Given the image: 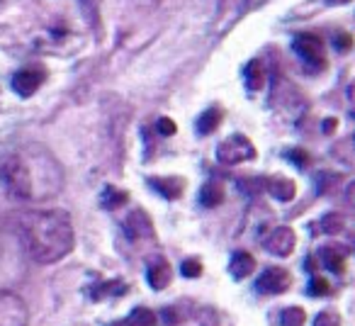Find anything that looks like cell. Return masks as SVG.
I'll list each match as a JSON object with an SVG mask.
<instances>
[{
  "mask_svg": "<svg viewBox=\"0 0 355 326\" xmlns=\"http://www.w3.org/2000/svg\"><path fill=\"white\" fill-rule=\"evenodd\" d=\"M331 292V285L324 280V277H314V280L309 282V295L311 297H324Z\"/></svg>",
  "mask_w": 355,
  "mask_h": 326,
  "instance_id": "24",
  "label": "cell"
},
{
  "mask_svg": "<svg viewBox=\"0 0 355 326\" xmlns=\"http://www.w3.org/2000/svg\"><path fill=\"white\" fill-rule=\"evenodd\" d=\"M243 83H246V90H251V93H258L266 85V69H263V64L258 59L246 64V69H243Z\"/></svg>",
  "mask_w": 355,
  "mask_h": 326,
  "instance_id": "14",
  "label": "cell"
},
{
  "mask_svg": "<svg viewBox=\"0 0 355 326\" xmlns=\"http://www.w3.org/2000/svg\"><path fill=\"white\" fill-rule=\"evenodd\" d=\"M73 224L61 209H42L27 217L25 246L27 253L42 266L56 263L73 248Z\"/></svg>",
  "mask_w": 355,
  "mask_h": 326,
  "instance_id": "1",
  "label": "cell"
},
{
  "mask_svg": "<svg viewBox=\"0 0 355 326\" xmlns=\"http://www.w3.org/2000/svg\"><path fill=\"white\" fill-rule=\"evenodd\" d=\"M217 158L222 163H227V166H236V163H243V161H253V158H256V146H253L246 137H241V134H234V137H229L227 141L219 144Z\"/></svg>",
  "mask_w": 355,
  "mask_h": 326,
  "instance_id": "5",
  "label": "cell"
},
{
  "mask_svg": "<svg viewBox=\"0 0 355 326\" xmlns=\"http://www.w3.org/2000/svg\"><path fill=\"white\" fill-rule=\"evenodd\" d=\"M224 200V190L222 185L217 183H207L202 190H200V203L205 205V207H217V205H222Z\"/></svg>",
  "mask_w": 355,
  "mask_h": 326,
  "instance_id": "20",
  "label": "cell"
},
{
  "mask_svg": "<svg viewBox=\"0 0 355 326\" xmlns=\"http://www.w3.org/2000/svg\"><path fill=\"white\" fill-rule=\"evenodd\" d=\"M290 158L297 166H309V153H306L304 148H295V151L290 153Z\"/></svg>",
  "mask_w": 355,
  "mask_h": 326,
  "instance_id": "28",
  "label": "cell"
},
{
  "mask_svg": "<svg viewBox=\"0 0 355 326\" xmlns=\"http://www.w3.org/2000/svg\"><path fill=\"white\" fill-rule=\"evenodd\" d=\"M219 124H222V110L209 108L207 112H202V117L198 119V132L200 134H212V132H217Z\"/></svg>",
  "mask_w": 355,
  "mask_h": 326,
  "instance_id": "19",
  "label": "cell"
},
{
  "mask_svg": "<svg viewBox=\"0 0 355 326\" xmlns=\"http://www.w3.org/2000/svg\"><path fill=\"white\" fill-rule=\"evenodd\" d=\"M314 326H340V316L336 311H321L314 319Z\"/></svg>",
  "mask_w": 355,
  "mask_h": 326,
  "instance_id": "25",
  "label": "cell"
},
{
  "mask_svg": "<svg viewBox=\"0 0 355 326\" xmlns=\"http://www.w3.org/2000/svg\"><path fill=\"white\" fill-rule=\"evenodd\" d=\"M161 319H163V324H166V326H175L178 321H180V319H178V314H175V309H173V307H168V309L163 311Z\"/></svg>",
  "mask_w": 355,
  "mask_h": 326,
  "instance_id": "30",
  "label": "cell"
},
{
  "mask_svg": "<svg viewBox=\"0 0 355 326\" xmlns=\"http://www.w3.org/2000/svg\"><path fill=\"white\" fill-rule=\"evenodd\" d=\"M334 46H336V49H338V51H348V49H350V35H345V32H340V35H336Z\"/></svg>",
  "mask_w": 355,
  "mask_h": 326,
  "instance_id": "29",
  "label": "cell"
},
{
  "mask_svg": "<svg viewBox=\"0 0 355 326\" xmlns=\"http://www.w3.org/2000/svg\"><path fill=\"white\" fill-rule=\"evenodd\" d=\"M146 280H148V285H151L153 290H166V287L171 285V280H173V271H171V266H168V261L156 258V261L148 266Z\"/></svg>",
  "mask_w": 355,
  "mask_h": 326,
  "instance_id": "11",
  "label": "cell"
},
{
  "mask_svg": "<svg viewBox=\"0 0 355 326\" xmlns=\"http://www.w3.org/2000/svg\"><path fill=\"white\" fill-rule=\"evenodd\" d=\"M321 258H324V266L329 268V271H334V273L345 271V253L338 251V246H324Z\"/></svg>",
  "mask_w": 355,
  "mask_h": 326,
  "instance_id": "17",
  "label": "cell"
},
{
  "mask_svg": "<svg viewBox=\"0 0 355 326\" xmlns=\"http://www.w3.org/2000/svg\"><path fill=\"white\" fill-rule=\"evenodd\" d=\"M268 193L275 200H280V203H290L297 195V185H295V180L285 178V175H277V178L268 180Z\"/></svg>",
  "mask_w": 355,
  "mask_h": 326,
  "instance_id": "12",
  "label": "cell"
},
{
  "mask_svg": "<svg viewBox=\"0 0 355 326\" xmlns=\"http://www.w3.org/2000/svg\"><path fill=\"white\" fill-rule=\"evenodd\" d=\"M345 146H353V137L345 139ZM334 156L340 158V161H343L345 166H353V151H343V148L334 146Z\"/></svg>",
  "mask_w": 355,
  "mask_h": 326,
  "instance_id": "26",
  "label": "cell"
},
{
  "mask_svg": "<svg viewBox=\"0 0 355 326\" xmlns=\"http://www.w3.org/2000/svg\"><path fill=\"white\" fill-rule=\"evenodd\" d=\"M336 124H338V122H336V119H326V122H324L326 134H331V132H334V129H336Z\"/></svg>",
  "mask_w": 355,
  "mask_h": 326,
  "instance_id": "31",
  "label": "cell"
},
{
  "mask_svg": "<svg viewBox=\"0 0 355 326\" xmlns=\"http://www.w3.org/2000/svg\"><path fill=\"white\" fill-rule=\"evenodd\" d=\"M30 163V173H32V200H44V198H54L61 190V171L59 163L44 151V148H22Z\"/></svg>",
  "mask_w": 355,
  "mask_h": 326,
  "instance_id": "2",
  "label": "cell"
},
{
  "mask_svg": "<svg viewBox=\"0 0 355 326\" xmlns=\"http://www.w3.org/2000/svg\"><path fill=\"white\" fill-rule=\"evenodd\" d=\"M124 232H127L129 239L139 241V239L153 237V224H151V219H148V214L144 212V209H134V212L127 217V222H124Z\"/></svg>",
  "mask_w": 355,
  "mask_h": 326,
  "instance_id": "10",
  "label": "cell"
},
{
  "mask_svg": "<svg viewBox=\"0 0 355 326\" xmlns=\"http://www.w3.org/2000/svg\"><path fill=\"white\" fill-rule=\"evenodd\" d=\"M42 83H44V71L42 69H20L12 76V90L22 98L37 93Z\"/></svg>",
  "mask_w": 355,
  "mask_h": 326,
  "instance_id": "8",
  "label": "cell"
},
{
  "mask_svg": "<svg viewBox=\"0 0 355 326\" xmlns=\"http://www.w3.org/2000/svg\"><path fill=\"white\" fill-rule=\"evenodd\" d=\"M0 185L6 188L10 198L17 200H32V173L27 163L25 151L22 153H8L0 158Z\"/></svg>",
  "mask_w": 355,
  "mask_h": 326,
  "instance_id": "3",
  "label": "cell"
},
{
  "mask_svg": "<svg viewBox=\"0 0 355 326\" xmlns=\"http://www.w3.org/2000/svg\"><path fill=\"white\" fill-rule=\"evenodd\" d=\"M290 285L292 277L285 268H266L256 280L258 292H263V295H282Z\"/></svg>",
  "mask_w": 355,
  "mask_h": 326,
  "instance_id": "7",
  "label": "cell"
},
{
  "mask_svg": "<svg viewBox=\"0 0 355 326\" xmlns=\"http://www.w3.org/2000/svg\"><path fill=\"white\" fill-rule=\"evenodd\" d=\"M345 229V219L343 214L334 212V214H326V217H321L319 222L314 224V232L319 234H340Z\"/></svg>",
  "mask_w": 355,
  "mask_h": 326,
  "instance_id": "16",
  "label": "cell"
},
{
  "mask_svg": "<svg viewBox=\"0 0 355 326\" xmlns=\"http://www.w3.org/2000/svg\"><path fill=\"white\" fill-rule=\"evenodd\" d=\"M127 200H129V195L119 188H112V185H107V188L103 190V195H100V203H103L105 209H119L122 205H127Z\"/></svg>",
  "mask_w": 355,
  "mask_h": 326,
  "instance_id": "18",
  "label": "cell"
},
{
  "mask_svg": "<svg viewBox=\"0 0 355 326\" xmlns=\"http://www.w3.org/2000/svg\"><path fill=\"white\" fill-rule=\"evenodd\" d=\"M297 237L290 227H277L270 237L266 239V248L272 253V256H290L295 251Z\"/></svg>",
  "mask_w": 355,
  "mask_h": 326,
  "instance_id": "9",
  "label": "cell"
},
{
  "mask_svg": "<svg viewBox=\"0 0 355 326\" xmlns=\"http://www.w3.org/2000/svg\"><path fill=\"white\" fill-rule=\"evenodd\" d=\"M253 268H256V258H253L251 253H246V251L234 253L232 263H229V271H232V275L236 277V280L248 277L253 273Z\"/></svg>",
  "mask_w": 355,
  "mask_h": 326,
  "instance_id": "15",
  "label": "cell"
},
{
  "mask_svg": "<svg viewBox=\"0 0 355 326\" xmlns=\"http://www.w3.org/2000/svg\"><path fill=\"white\" fill-rule=\"evenodd\" d=\"M129 326H156V314L146 307H137L127 319Z\"/></svg>",
  "mask_w": 355,
  "mask_h": 326,
  "instance_id": "22",
  "label": "cell"
},
{
  "mask_svg": "<svg viewBox=\"0 0 355 326\" xmlns=\"http://www.w3.org/2000/svg\"><path fill=\"white\" fill-rule=\"evenodd\" d=\"M30 311L20 295L0 290V326H27Z\"/></svg>",
  "mask_w": 355,
  "mask_h": 326,
  "instance_id": "4",
  "label": "cell"
},
{
  "mask_svg": "<svg viewBox=\"0 0 355 326\" xmlns=\"http://www.w3.org/2000/svg\"><path fill=\"white\" fill-rule=\"evenodd\" d=\"M148 185L156 188V193H161L163 198H168V200H178L185 190L183 178H151Z\"/></svg>",
  "mask_w": 355,
  "mask_h": 326,
  "instance_id": "13",
  "label": "cell"
},
{
  "mask_svg": "<svg viewBox=\"0 0 355 326\" xmlns=\"http://www.w3.org/2000/svg\"><path fill=\"white\" fill-rule=\"evenodd\" d=\"M306 321V311L302 307H285L280 311V324L282 326H302Z\"/></svg>",
  "mask_w": 355,
  "mask_h": 326,
  "instance_id": "21",
  "label": "cell"
},
{
  "mask_svg": "<svg viewBox=\"0 0 355 326\" xmlns=\"http://www.w3.org/2000/svg\"><path fill=\"white\" fill-rule=\"evenodd\" d=\"M292 46H295V51L302 56V59L306 61V64L311 66H321L324 69L326 66V54H324V40L316 35H309V32H304V35H297L295 42H292Z\"/></svg>",
  "mask_w": 355,
  "mask_h": 326,
  "instance_id": "6",
  "label": "cell"
},
{
  "mask_svg": "<svg viewBox=\"0 0 355 326\" xmlns=\"http://www.w3.org/2000/svg\"><path fill=\"white\" fill-rule=\"evenodd\" d=\"M158 134H163V137H173V134H175V122H173L171 117H161L158 119Z\"/></svg>",
  "mask_w": 355,
  "mask_h": 326,
  "instance_id": "27",
  "label": "cell"
},
{
  "mask_svg": "<svg viewBox=\"0 0 355 326\" xmlns=\"http://www.w3.org/2000/svg\"><path fill=\"white\" fill-rule=\"evenodd\" d=\"M180 271H183L185 277H200L202 275V263H200L198 258H188V261H183Z\"/></svg>",
  "mask_w": 355,
  "mask_h": 326,
  "instance_id": "23",
  "label": "cell"
},
{
  "mask_svg": "<svg viewBox=\"0 0 355 326\" xmlns=\"http://www.w3.org/2000/svg\"><path fill=\"white\" fill-rule=\"evenodd\" d=\"M110 326H129L127 321H114V324H110Z\"/></svg>",
  "mask_w": 355,
  "mask_h": 326,
  "instance_id": "32",
  "label": "cell"
}]
</instances>
